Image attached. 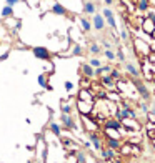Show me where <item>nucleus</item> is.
I'll return each mask as SVG.
<instances>
[{"instance_id":"obj_41","label":"nucleus","mask_w":155,"mask_h":163,"mask_svg":"<svg viewBox=\"0 0 155 163\" xmlns=\"http://www.w3.org/2000/svg\"><path fill=\"white\" fill-rule=\"evenodd\" d=\"M84 146H85V148H90L92 145H90V142H84Z\"/></svg>"},{"instance_id":"obj_42","label":"nucleus","mask_w":155,"mask_h":163,"mask_svg":"<svg viewBox=\"0 0 155 163\" xmlns=\"http://www.w3.org/2000/svg\"><path fill=\"white\" fill-rule=\"evenodd\" d=\"M152 145H154V148H155V140H154V142H152Z\"/></svg>"},{"instance_id":"obj_32","label":"nucleus","mask_w":155,"mask_h":163,"mask_svg":"<svg viewBox=\"0 0 155 163\" xmlns=\"http://www.w3.org/2000/svg\"><path fill=\"white\" fill-rule=\"evenodd\" d=\"M137 107H138V108H140V110H142V112H148V105H147L145 103V102H138V103H137Z\"/></svg>"},{"instance_id":"obj_20","label":"nucleus","mask_w":155,"mask_h":163,"mask_svg":"<svg viewBox=\"0 0 155 163\" xmlns=\"http://www.w3.org/2000/svg\"><path fill=\"white\" fill-rule=\"evenodd\" d=\"M88 52H90V55H93V57H98V55L102 53V47L97 42H92L88 45Z\"/></svg>"},{"instance_id":"obj_36","label":"nucleus","mask_w":155,"mask_h":163,"mask_svg":"<svg viewBox=\"0 0 155 163\" xmlns=\"http://www.w3.org/2000/svg\"><path fill=\"white\" fill-rule=\"evenodd\" d=\"M9 55H10V52H9V50H7V52H4V53L0 55V62H4V60H7V58H9Z\"/></svg>"},{"instance_id":"obj_11","label":"nucleus","mask_w":155,"mask_h":163,"mask_svg":"<svg viewBox=\"0 0 155 163\" xmlns=\"http://www.w3.org/2000/svg\"><path fill=\"white\" fill-rule=\"evenodd\" d=\"M140 29L143 30V34H147V35H152L154 34V30H155V23L150 20L148 17H145L142 20V23H140Z\"/></svg>"},{"instance_id":"obj_39","label":"nucleus","mask_w":155,"mask_h":163,"mask_svg":"<svg viewBox=\"0 0 155 163\" xmlns=\"http://www.w3.org/2000/svg\"><path fill=\"white\" fill-rule=\"evenodd\" d=\"M27 4L32 5V7H37V5L40 4V0H27Z\"/></svg>"},{"instance_id":"obj_40","label":"nucleus","mask_w":155,"mask_h":163,"mask_svg":"<svg viewBox=\"0 0 155 163\" xmlns=\"http://www.w3.org/2000/svg\"><path fill=\"white\" fill-rule=\"evenodd\" d=\"M113 2H115V0H104L105 7H110V5H113Z\"/></svg>"},{"instance_id":"obj_29","label":"nucleus","mask_w":155,"mask_h":163,"mask_svg":"<svg viewBox=\"0 0 155 163\" xmlns=\"http://www.w3.org/2000/svg\"><path fill=\"white\" fill-rule=\"evenodd\" d=\"M110 77H112L115 82H117V80H122V73H120V70H117V68H112V70H110Z\"/></svg>"},{"instance_id":"obj_34","label":"nucleus","mask_w":155,"mask_h":163,"mask_svg":"<svg viewBox=\"0 0 155 163\" xmlns=\"http://www.w3.org/2000/svg\"><path fill=\"white\" fill-rule=\"evenodd\" d=\"M63 87H65V90H67L68 93H70L72 90H73V83H72V82H68V80L65 82V83H63Z\"/></svg>"},{"instance_id":"obj_24","label":"nucleus","mask_w":155,"mask_h":163,"mask_svg":"<svg viewBox=\"0 0 155 163\" xmlns=\"http://www.w3.org/2000/svg\"><path fill=\"white\" fill-rule=\"evenodd\" d=\"M120 40L123 43H129L130 42V32H129L127 27H122V30H120Z\"/></svg>"},{"instance_id":"obj_26","label":"nucleus","mask_w":155,"mask_h":163,"mask_svg":"<svg viewBox=\"0 0 155 163\" xmlns=\"http://www.w3.org/2000/svg\"><path fill=\"white\" fill-rule=\"evenodd\" d=\"M88 65H90V67H93V68H98V67H102L104 63H102V60L98 58V57H92V58L88 60Z\"/></svg>"},{"instance_id":"obj_38","label":"nucleus","mask_w":155,"mask_h":163,"mask_svg":"<svg viewBox=\"0 0 155 163\" xmlns=\"http://www.w3.org/2000/svg\"><path fill=\"white\" fill-rule=\"evenodd\" d=\"M20 0H5V4L7 5H10V7H13V5H17Z\"/></svg>"},{"instance_id":"obj_9","label":"nucleus","mask_w":155,"mask_h":163,"mask_svg":"<svg viewBox=\"0 0 155 163\" xmlns=\"http://www.w3.org/2000/svg\"><path fill=\"white\" fill-rule=\"evenodd\" d=\"M104 126L105 130H117V132H123L122 130V121H118L117 118H107V120L104 121Z\"/></svg>"},{"instance_id":"obj_13","label":"nucleus","mask_w":155,"mask_h":163,"mask_svg":"<svg viewBox=\"0 0 155 163\" xmlns=\"http://www.w3.org/2000/svg\"><path fill=\"white\" fill-rule=\"evenodd\" d=\"M80 72L84 73V77H87V78H95V68L93 67H90L88 65V62L87 63H80Z\"/></svg>"},{"instance_id":"obj_31","label":"nucleus","mask_w":155,"mask_h":163,"mask_svg":"<svg viewBox=\"0 0 155 163\" xmlns=\"http://www.w3.org/2000/svg\"><path fill=\"white\" fill-rule=\"evenodd\" d=\"M80 87L82 88H90V78L82 77V78H80Z\"/></svg>"},{"instance_id":"obj_16","label":"nucleus","mask_w":155,"mask_h":163,"mask_svg":"<svg viewBox=\"0 0 155 163\" xmlns=\"http://www.w3.org/2000/svg\"><path fill=\"white\" fill-rule=\"evenodd\" d=\"M77 100H93V92L90 88H82L77 95Z\"/></svg>"},{"instance_id":"obj_18","label":"nucleus","mask_w":155,"mask_h":163,"mask_svg":"<svg viewBox=\"0 0 155 163\" xmlns=\"http://www.w3.org/2000/svg\"><path fill=\"white\" fill-rule=\"evenodd\" d=\"M37 82H38V85H40V87L47 88V90H50V85H48V75H47L45 72H43V73H40V75H38Z\"/></svg>"},{"instance_id":"obj_33","label":"nucleus","mask_w":155,"mask_h":163,"mask_svg":"<svg viewBox=\"0 0 155 163\" xmlns=\"http://www.w3.org/2000/svg\"><path fill=\"white\" fill-rule=\"evenodd\" d=\"M118 107H120V108H130V102L129 100H120L118 102Z\"/></svg>"},{"instance_id":"obj_17","label":"nucleus","mask_w":155,"mask_h":163,"mask_svg":"<svg viewBox=\"0 0 155 163\" xmlns=\"http://www.w3.org/2000/svg\"><path fill=\"white\" fill-rule=\"evenodd\" d=\"M48 130H50V133H54L55 137H60V135H62V125L57 123V121H50Z\"/></svg>"},{"instance_id":"obj_10","label":"nucleus","mask_w":155,"mask_h":163,"mask_svg":"<svg viewBox=\"0 0 155 163\" xmlns=\"http://www.w3.org/2000/svg\"><path fill=\"white\" fill-rule=\"evenodd\" d=\"M82 12H84L85 15H93V13L97 12V2H93V0H85L84 5H82Z\"/></svg>"},{"instance_id":"obj_1","label":"nucleus","mask_w":155,"mask_h":163,"mask_svg":"<svg viewBox=\"0 0 155 163\" xmlns=\"http://www.w3.org/2000/svg\"><path fill=\"white\" fill-rule=\"evenodd\" d=\"M132 83H134V87H135V90H137V93L142 96L143 100H145V102L152 100V93L148 92L147 85L142 82V78H140V77H137V78H132Z\"/></svg>"},{"instance_id":"obj_12","label":"nucleus","mask_w":155,"mask_h":163,"mask_svg":"<svg viewBox=\"0 0 155 163\" xmlns=\"http://www.w3.org/2000/svg\"><path fill=\"white\" fill-rule=\"evenodd\" d=\"M50 12L55 13V15H60V17H67V15H68V10L65 9L62 4H59V2H54V4H52Z\"/></svg>"},{"instance_id":"obj_5","label":"nucleus","mask_w":155,"mask_h":163,"mask_svg":"<svg viewBox=\"0 0 155 163\" xmlns=\"http://www.w3.org/2000/svg\"><path fill=\"white\" fill-rule=\"evenodd\" d=\"M32 53H34V57L38 60H50V57H52L50 50H48L47 47H34V48H32Z\"/></svg>"},{"instance_id":"obj_15","label":"nucleus","mask_w":155,"mask_h":163,"mask_svg":"<svg viewBox=\"0 0 155 163\" xmlns=\"http://www.w3.org/2000/svg\"><path fill=\"white\" fill-rule=\"evenodd\" d=\"M79 25H80V30H82L84 34H88V32H92V22L88 20V18L80 17V18H79Z\"/></svg>"},{"instance_id":"obj_7","label":"nucleus","mask_w":155,"mask_h":163,"mask_svg":"<svg viewBox=\"0 0 155 163\" xmlns=\"http://www.w3.org/2000/svg\"><path fill=\"white\" fill-rule=\"evenodd\" d=\"M107 23H105V18L102 17V13H93V18H92V29H95L97 32H104Z\"/></svg>"},{"instance_id":"obj_8","label":"nucleus","mask_w":155,"mask_h":163,"mask_svg":"<svg viewBox=\"0 0 155 163\" xmlns=\"http://www.w3.org/2000/svg\"><path fill=\"white\" fill-rule=\"evenodd\" d=\"M123 63H125L123 67H125L127 73H129V75L132 77V78H137V77H142V72H140V68H138L134 62H123Z\"/></svg>"},{"instance_id":"obj_23","label":"nucleus","mask_w":155,"mask_h":163,"mask_svg":"<svg viewBox=\"0 0 155 163\" xmlns=\"http://www.w3.org/2000/svg\"><path fill=\"white\" fill-rule=\"evenodd\" d=\"M12 17H13V7L5 5L2 9V18H12Z\"/></svg>"},{"instance_id":"obj_3","label":"nucleus","mask_w":155,"mask_h":163,"mask_svg":"<svg viewBox=\"0 0 155 163\" xmlns=\"http://www.w3.org/2000/svg\"><path fill=\"white\" fill-rule=\"evenodd\" d=\"M102 17L105 18V23L110 27L112 30H117V22H115V13H113V10L110 9V7H105L104 10H102Z\"/></svg>"},{"instance_id":"obj_14","label":"nucleus","mask_w":155,"mask_h":163,"mask_svg":"<svg viewBox=\"0 0 155 163\" xmlns=\"http://www.w3.org/2000/svg\"><path fill=\"white\" fill-rule=\"evenodd\" d=\"M88 138H90V143L93 145V148L100 151L102 150V138L97 135V132H88Z\"/></svg>"},{"instance_id":"obj_21","label":"nucleus","mask_w":155,"mask_h":163,"mask_svg":"<svg viewBox=\"0 0 155 163\" xmlns=\"http://www.w3.org/2000/svg\"><path fill=\"white\" fill-rule=\"evenodd\" d=\"M102 158H104V160H113V158H115V151H117V150H112V148H105V150H104V148H102Z\"/></svg>"},{"instance_id":"obj_19","label":"nucleus","mask_w":155,"mask_h":163,"mask_svg":"<svg viewBox=\"0 0 155 163\" xmlns=\"http://www.w3.org/2000/svg\"><path fill=\"white\" fill-rule=\"evenodd\" d=\"M122 145V142L118 140V138H112V137H107V146L109 148H112V150H118Z\"/></svg>"},{"instance_id":"obj_35","label":"nucleus","mask_w":155,"mask_h":163,"mask_svg":"<svg viewBox=\"0 0 155 163\" xmlns=\"http://www.w3.org/2000/svg\"><path fill=\"white\" fill-rule=\"evenodd\" d=\"M147 17H148V18H150V20L155 23V10H150V9H148V10H147Z\"/></svg>"},{"instance_id":"obj_25","label":"nucleus","mask_w":155,"mask_h":163,"mask_svg":"<svg viewBox=\"0 0 155 163\" xmlns=\"http://www.w3.org/2000/svg\"><path fill=\"white\" fill-rule=\"evenodd\" d=\"M60 110H62V113L72 115V112H73V107H72V103H68V102H62V105H60Z\"/></svg>"},{"instance_id":"obj_28","label":"nucleus","mask_w":155,"mask_h":163,"mask_svg":"<svg viewBox=\"0 0 155 163\" xmlns=\"http://www.w3.org/2000/svg\"><path fill=\"white\" fill-rule=\"evenodd\" d=\"M115 58H117L118 62H122V63L125 62V53H123V50H122L120 47H118L117 52H115Z\"/></svg>"},{"instance_id":"obj_30","label":"nucleus","mask_w":155,"mask_h":163,"mask_svg":"<svg viewBox=\"0 0 155 163\" xmlns=\"http://www.w3.org/2000/svg\"><path fill=\"white\" fill-rule=\"evenodd\" d=\"M104 55L110 60V62H112V60H115V52H113L112 48H105V50H104Z\"/></svg>"},{"instance_id":"obj_4","label":"nucleus","mask_w":155,"mask_h":163,"mask_svg":"<svg viewBox=\"0 0 155 163\" xmlns=\"http://www.w3.org/2000/svg\"><path fill=\"white\" fill-rule=\"evenodd\" d=\"M100 78V83L104 85L107 90H110V92H117V82L110 77V73H105V75H100L98 77Z\"/></svg>"},{"instance_id":"obj_2","label":"nucleus","mask_w":155,"mask_h":163,"mask_svg":"<svg viewBox=\"0 0 155 163\" xmlns=\"http://www.w3.org/2000/svg\"><path fill=\"white\" fill-rule=\"evenodd\" d=\"M60 121H62V125L65 130H72V132H75V133H80V126L75 123V120H73L72 115L62 113V115H60Z\"/></svg>"},{"instance_id":"obj_37","label":"nucleus","mask_w":155,"mask_h":163,"mask_svg":"<svg viewBox=\"0 0 155 163\" xmlns=\"http://www.w3.org/2000/svg\"><path fill=\"white\" fill-rule=\"evenodd\" d=\"M102 45H104V48H112V43H110L109 40H105V38L102 40Z\"/></svg>"},{"instance_id":"obj_22","label":"nucleus","mask_w":155,"mask_h":163,"mask_svg":"<svg viewBox=\"0 0 155 163\" xmlns=\"http://www.w3.org/2000/svg\"><path fill=\"white\" fill-rule=\"evenodd\" d=\"M135 2H137V9L140 12H147L150 9V0H135Z\"/></svg>"},{"instance_id":"obj_6","label":"nucleus","mask_w":155,"mask_h":163,"mask_svg":"<svg viewBox=\"0 0 155 163\" xmlns=\"http://www.w3.org/2000/svg\"><path fill=\"white\" fill-rule=\"evenodd\" d=\"M77 110L82 115H88L93 110V100H77Z\"/></svg>"},{"instance_id":"obj_27","label":"nucleus","mask_w":155,"mask_h":163,"mask_svg":"<svg viewBox=\"0 0 155 163\" xmlns=\"http://www.w3.org/2000/svg\"><path fill=\"white\" fill-rule=\"evenodd\" d=\"M70 55H73V57H80V55H84V48H82V45H73V48H72Z\"/></svg>"}]
</instances>
